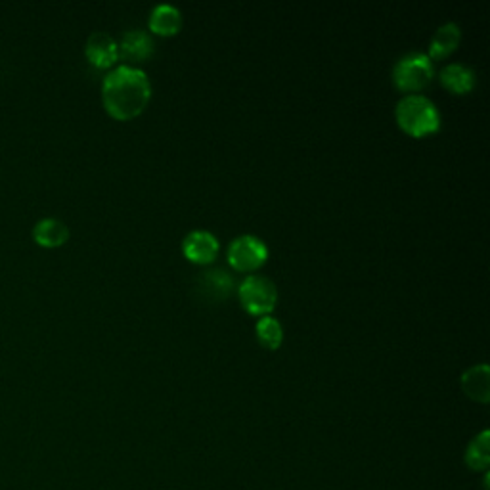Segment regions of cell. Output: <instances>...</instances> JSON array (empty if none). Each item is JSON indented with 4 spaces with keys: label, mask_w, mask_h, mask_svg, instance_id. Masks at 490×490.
Instances as JSON below:
<instances>
[{
    "label": "cell",
    "mask_w": 490,
    "mask_h": 490,
    "mask_svg": "<svg viewBox=\"0 0 490 490\" xmlns=\"http://www.w3.org/2000/svg\"><path fill=\"white\" fill-rule=\"evenodd\" d=\"M255 332H257L258 343H261L266 349H270V351L278 349L283 342V330H282V325L276 318H270V317L261 318L255 325Z\"/></svg>",
    "instance_id": "2e32d148"
},
{
    "label": "cell",
    "mask_w": 490,
    "mask_h": 490,
    "mask_svg": "<svg viewBox=\"0 0 490 490\" xmlns=\"http://www.w3.org/2000/svg\"><path fill=\"white\" fill-rule=\"evenodd\" d=\"M268 258V249L263 240L255 236H240L232 243H230L228 249V261L236 270L249 272L261 268Z\"/></svg>",
    "instance_id": "5b68a950"
},
{
    "label": "cell",
    "mask_w": 490,
    "mask_h": 490,
    "mask_svg": "<svg viewBox=\"0 0 490 490\" xmlns=\"http://www.w3.org/2000/svg\"><path fill=\"white\" fill-rule=\"evenodd\" d=\"M466 464L473 471H486L490 466V446H488V431L485 429L475 437L466 451Z\"/></svg>",
    "instance_id": "9a60e30c"
},
{
    "label": "cell",
    "mask_w": 490,
    "mask_h": 490,
    "mask_svg": "<svg viewBox=\"0 0 490 490\" xmlns=\"http://www.w3.org/2000/svg\"><path fill=\"white\" fill-rule=\"evenodd\" d=\"M240 301L243 308L255 317L270 315L276 307V285L263 276H248L240 283Z\"/></svg>",
    "instance_id": "277c9868"
},
{
    "label": "cell",
    "mask_w": 490,
    "mask_h": 490,
    "mask_svg": "<svg viewBox=\"0 0 490 490\" xmlns=\"http://www.w3.org/2000/svg\"><path fill=\"white\" fill-rule=\"evenodd\" d=\"M397 122L399 127L414 139H421L437 132L441 129V115L435 104L419 94H410L397 104Z\"/></svg>",
    "instance_id": "7a4b0ae2"
},
{
    "label": "cell",
    "mask_w": 490,
    "mask_h": 490,
    "mask_svg": "<svg viewBox=\"0 0 490 490\" xmlns=\"http://www.w3.org/2000/svg\"><path fill=\"white\" fill-rule=\"evenodd\" d=\"M234 288V280L223 268L206 270L198 278V293L209 303H219L230 295Z\"/></svg>",
    "instance_id": "8992f818"
},
{
    "label": "cell",
    "mask_w": 490,
    "mask_h": 490,
    "mask_svg": "<svg viewBox=\"0 0 490 490\" xmlns=\"http://www.w3.org/2000/svg\"><path fill=\"white\" fill-rule=\"evenodd\" d=\"M85 52L89 62L94 67H98V70H107V67H112L119 60L117 43L110 35L102 31H97L89 37Z\"/></svg>",
    "instance_id": "ba28073f"
},
{
    "label": "cell",
    "mask_w": 490,
    "mask_h": 490,
    "mask_svg": "<svg viewBox=\"0 0 490 490\" xmlns=\"http://www.w3.org/2000/svg\"><path fill=\"white\" fill-rule=\"evenodd\" d=\"M441 83L452 94H468L475 87V73L464 63H451L441 72Z\"/></svg>",
    "instance_id": "5bb4252c"
},
{
    "label": "cell",
    "mask_w": 490,
    "mask_h": 490,
    "mask_svg": "<svg viewBox=\"0 0 490 490\" xmlns=\"http://www.w3.org/2000/svg\"><path fill=\"white\" fill-rule=\"evenodd\" d=\"M119 46V56H122L125 60L139 63V62H146L148 58H152V54L156 50V45L152 37H149L146 31H129L122 37Z\"/></svg>",
    "instance_id": "30bf717a"
},
{
    "label": "cell",
    "mask_w": 490,
    "mask_h": 490,
    "mask_svg": "<svg viewBox=\"0 0 490 490\" xmlns=\"http://www.w3.org/2000/svg\"><path fill=\"white\" fill-rule=\"evenodd\" d=\"M33 240L43 248H62L70 240V228L58 219H43L33 228Z\"/></svg>",
    "instance_id": "7c38bea8"
},
{
    "label": "cell",
    "mask_w": 490,
    "mask_h": 490,
    "mask_svg": "<svg viewBox=\"0 0 490 490\" xmlns=\"http://www.w3.org/2000/svg\"><path fill=\"white\" fill-rule=\"evenodd\" d=\"M461 389L475 402L486 404L490 401V368L488 364L471 366L461 376Z\"/></svg>",
    "instance_id": "9c48e42d"
},
{
    "label": "cell",
    "mask_w": 490,
    "mask_h": 490,
    "mask_svg": "<svg viewBox=\"0 0 490 490\" xmlns=\"http://www.w3.org/2000/svg\"><path fill=\"white\" fill-rule=\"evenodd\" d=\"M182 16L179 8L171 4H159L154 8L152 16H149V30L161 37H171L181 31Z\"/></svg>",
    "instance_id": "4fadbf2b"
},
{
    "label": "cell",
    "mask_w": 490,
    "mask_h": 490,
    "mask_svg": "<svg viewBox=\"0 0 490 490\" xmlns=\"http://www.w3.org/2000/svg\"><path fill=\"white\" fill-rule=\"evenodd\" d=\"M433 79V63L429 56L412 52L401 58L393 70V83L402 92H418L426 89Z\"/></svg>",
    "instance_id": "3957f363"
},
{
    "label": "cell",
    "mask_w": 490,
    "mask_h": 490,
    "mask_svg": "<svg viewBox=\"0 0 490 490\" xmlns=\"http://www.w3.org/2000/svg\"><path fill=\"white\" fill-rule=\"evenodd\" d=\"M182 251L196 265H207L215 261L219 253V240L206 230H194L182 241Z\"/></svg>",
    "instance_id": "52a82bcc"
},
{
    "label": "cell",
    "mask_w": 490,
    "mask_h": 490,
    "mask_svg": "<svg viewBox=\"0 0 490 490\" xmlns=\"http://www.w3.org/2000/svg\"><path fill=\"white\" fill-rule=\"evenodd\" d=\"M461 40V31L456 23H444L435 31L429 45V60H443L458 48Z\"/></svg>",
    "instance_id": "8fae6325"
},
{
    "label": "cell",
    "mask_w": 490,
    "mask_h": 490,
    "mask_svg": "<svg viewBox=\"0 0 490 490\" xmlns=\"http://www.w3.org/2000/svg\"><path fill=\"white\" fill-rule=\"evenodd\" d=\"M152 97V87L142 70L121 65L107 73L102 83V100L106 112L114 119L129 121L140 115Z\"/></svg>",
    "instance_id": "6da1fadb"
}]
</instances>
